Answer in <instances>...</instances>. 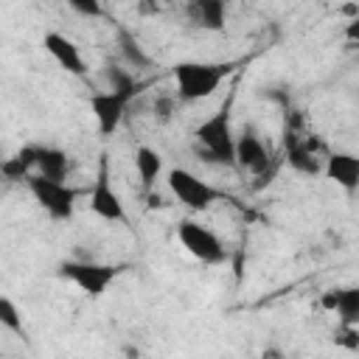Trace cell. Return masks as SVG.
I'll return each instance as SVG.
<instances>
[{"mask_svg": "<svg viewBox=\"0 0 359 359\" xmlns=\"http://www.w3.org/2000/svg\"><path fill=\"white\" fill-rule=\"evenodd\" d=\"M107 76H109V87L107 90H95L87 98V104H90V109L95 115L98 132L104 137L118 132V126H121V121L126 115V107L132 104V98L137 95V87H140L135 81V76L121 70V67H109Z\"/></svg>", "mask_w": 359, "mask_h": 359, "instance_id": "cell-1", "label": "cell"}, {"mask_svg": "<svg viewBox=\"0 0 359 359\" xmlns=\"http://www.w3.org/2000/svg\"><path fill=\"white\" fill-rule=\"evenodd\" d=\"M194 151L210 165H236V132L230 123V104H222L194 129Z\"/></svg>", "mask_w": 359, "mask_h": 359, "instance_id": "cell-2", "label": "cell"}, {"mask_svg": "<svg viewBox=\"0 0 359 359\" xmlns=\"http://www.w3.org/2000/svg\"><path fill=\"white\" fill-rule=\"evenodd\" d=\"M233 73V62H177L171 76L182 101L210 98L219 84Z\"/></svg>", "mask_w": 359, "mask_h": 359, "instance_id": "cell-3", "label": "cell"}, {"mask_svg": "<svg viewBox=\"0 0 359 359\" xmlns=\"http://www.w3.org/2000/svg\"><path fill=\"white\" fill-rule=\"evenodd\" d=\"M123 264H98V261H62L56 266V275L67 283H73L76 289H81L87 297H101L109 283H115L123 275Z\"/></svg>", "mask_w": 359, "mask_h": 359, "instance_id": "cell-4", "label": "cell"}, {"mask_svg": "<svg viewBox=\"0 0 359 359\" xmlns=\"http://www.w3.org/2000/svg\"><path fill=\"white\" fill-rule=\"evenodd\" d=\"M25 185H28L31 196L36 199V205L53 222H70L73 219L76 199H79V191L76 188H70L67 182H59V180H48L42 174H28L25 177Z\"/></svg>", "mask_w": 359, "mask_h": 359, "instance_id": "cell-5", "label": "cell"}, {"mask_svg": "<svg viewBox=\"0 0 359 359\" xmlns=\"http://www.w3.org/2000/svg\"><path fill=\"white\" fill-rule=\"evenodd\" d=\"M165 185H168L171 196H174L182 208H188V210H194V213H205V210L213 208V202L222 199V191H216L210 182H205L202 177H196L194 171L180 168V165L168 168Z\"/></svg>", "mask_w": 359, "mask_h": 359, "instance_id": "cell-6", "label": "cell"}, {"mask_svg": "<svg viewBox=\"0 0 359 359\" xmlns=\"http://www.w3.org/2000/svg\"><path fill=\"white\" fill-rule=\"evenodd\" d=\"M177 238L185 247V252L191 258H196L199 264L216 266V264H224L227 261V250H224L222 238L210 227H205V224H199L194 219H182L177 224Z\"/></svg>", "mask_w": 359, "mask_h": 359, "instance_id": "cell-7", "label": "cell"}, {"mask_svg": "<svg viewBox=\"0 0 359 359\" xmlns=\"http://www.w3.org/2000/svg\"><path fill=\"white\" fill-rule=\"evenodd\" d=\"M90 210L98 219L112 222V224H123L126 222V208L121 202V194L112 185L107 154H101V160H98V174H95V182L90 188Z\"/></svg>", "mask_w": 359, "mask_h": 359, "instance_id": "cell-8", "label": "cell"}, {"mask_svg": "<svg viewBox=\"0 0 359 359\" xmlns=\"http://www.w3.org/2000/svg\"><path fill=\"white\" fill-rule=\"evenodd\" d=\"M236 165L247 174H261L269 165V151L252 123H244L236 135Z\"/></svg>", "mask_w": 359, "mask_h": 359, "instance_id": "cell-9", "label": "cell"}, {"mask_svg": "<svg viewBox=\"0 0 359 359\" xmlns=\"http://www.w3.org/2000/svg\"><path fill=\"white\" fill-rule=\"evenodd\" d=\"M42 48L48 50V56L65 70V73H70V76H87V65H84V56H81V50H79V45L70 39V36H65V34H59V31H48L45 36H42Z\"/></svg>", "mask_w": 359, "mask_h": 359, "instance_id": "cell-10", "label": "cell"}, {"mask_svg": "<svg viewBox=\"0 0 359 359\" xmlns=\"http://www.w3.org/2000/svg\"><path fill=\"white\" fill-rule=\"evenodd\" d=\"M320 306L331 311L339 325H356L359 328V283L356 286H334L320 297Z\"/></svg>", "mask_w": 359, "mask_h": 359, "instance_id": "cell-11", "label": "cell"}, {"mask_svg": "<svg viewBox=\"0 0 359 359\" xmlns=\"http://www.w3.org/2000/svg\"><path fill=\"white\" fill-rule=\"evenodd\" d=\"M323 174L337 182L345 194L359 191V154L353 151H331L323 163Z\"/></svg>", "mask_w": 359, "mask_h": 359, "instance_id": "cell-12", "label": "cell"}, {"mask_svg": "<svg viewBox=\"0 0 359 359\" xmlns=\"http://www.w3.org/2000/svg\"><path fill=\"white\" fill-rule=\"evenodd\" d=\"M31 154H34V174H42L48 180H59V182L67 180L70 160H67L65 149L45 143V146H31Z\"/></svg>", "mask_w": 359, "mask_h": 359, "instance_id": "cell-13", "label": "cell"}, {"mask_svg": "<svg viewBox=\"0 0 359 359\" xmlns=\"http://www.w3.org/2000/svg\"><path fill=\"white\" fill-rule=\"evenodd\" d=\"M185 14L202 31H222L227 20V0H188Z\"/></svg>", "mask_w": 359, "mask_h": 359, "instance_id": "cell-14", "label": "cell"}, {"mask_svg": "<svg viewBox=\"0 0 359 359\" xmlns=\"http://www.w3.org/2000/svg\"><path fill=\"white\" fill-rule=\"evenodd\" d=\"M135 171H137L140 185L146 191L154 188V182L163 174V154L157 149H151V146H137L135 149Z\"/></svg>", "mask_w": 359, "mask_h": 359, "instance_id": "cell-15", "label": "cell"}, {"mask_svg": "<svg viewBox=\"0 0 359 359\" xmlns=\"http://www.w3.org/2000/svg\"><path fill=\"white\" fill-rule=\"evenodd\" d=\"M286 160L300 174H317V171H323V165L314 160V151L309 146H303V143H294L292 137L286 140Z\"/></svg>", "mask_w": 359, "mask_h": 359, "instance_id": "cell-16", "label": "cell"}, {"mask_svg": "<svg viewBox=\"0 0 359 359\" xmlns=\"http://www.w3.org/2000/svg\"><path fill=\"white\" fill-rule=\"evenodd\" d=\"M0 325L6 331H11V334H22L25 331L22 328V314H20V309L14 306L11 297H0Z\"/></svg>", "mask_w": 359, "mask_h": 359, "instance_id": "cell-17", "label": "cell"}, {"mask_svg": "<svg viewBox=\"0 0 359 359\" xmlns=\"http://www.w3.org/2000/svg\"><path fill=\"white\" fill-rule=\"evenodd\" d=\"M67 6L81 14V17H90V20H98L104 14V3L101 0H67Z\"/></svg>", "mask_w": 359, "mask_h": 359, "instance_id": "cell-18", "label": "cell"}, {"mask_svg": "<svg viewBox=\"0 0 359 359\" xmlns=\"http://www.w3.org/2000/svg\"><path fill=\"white\" fill-rule=\"evenodd\" d=\"M345 39L353 42V45H359V14H356L353 20H348V25H345Z\"/></svg>", "mask_w": 359, "mask_h": 359, "instance_id": "cell-19", "label": "cell"}]
</instances>
